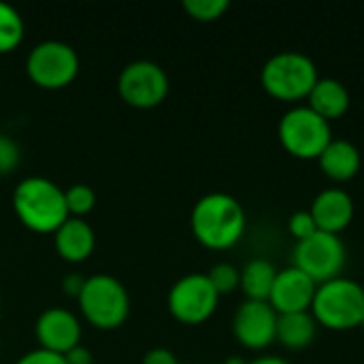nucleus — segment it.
<instances>
[{"label":"nucleus","instance_id":"f257e3e1","mask_svg":"<svg viewBox=\"0 0 364 364\" xmlns=\"http://www.w3.org/2000/svg\"><path fill=\"white\" fill-rule=\"evenodd\" d=\"M194 239L213 252L235 247L247 230V213L243 205L228 192L203 194L190 213Z\"/></svg>","mask_w":364,"mask_h":364},{"label":"nucleus","instance_id":"f03ea898","mask_svg":"<svg viewBox=\"0 0 364 364\" xmlns=\"http://www.w3.org/2000/svg\"><path fill=\"white\" fill-rule=\"evenodd\" d=\"M11 205L17 220L36 235H53L70 218L64 188L41 175L23 177L15 186Z\"/></svg>","mask_w":364,"mask_h":364},{"label":"nucleus","instance_id":"7ed1b4c3","mask_svg":"<svg viewBox=\"0 0 364 364\" xmlns=\"http://www.w3.org/2000/svg\"><path fill=\"white\" fill-rule=\"evenodd\" d=\"M77 305L83 320L96 331H117L130 316V294L126 286L109 273L85 277Z\"/></svg>","mask_w":364,"mask_h":364},{"label":"nucleus","instance_id":"20e7f679","mask_svg":"<svg viewBox=\"0 0 364 364\" xmlns=\"http://www.w3.org/2000/svg\"><path fill=\"white\" fill-rule=\"evenodd\" d=\"M311 314L316 322L328 331H352L363 326L364 290L363 284L339 275L318 284Z\"/></svg>","mask_w":364,"mask_h":364},{"label":"nucleus","instance_id":"39448f33","mask_svg":"<svg viewBox=\"0 0 364 364\" xmlns=\"http://www.w3.org/2000/svg\"><path fill=\"white\" fill-rule=\"evenodd\" d=\"M318 79L320 75L316 60L294 49L273 53L260 70V83L264 92L286 102L307 98Z\"/></svg>","mask_w":364,"mask_h":364},{"label":"nucleus","instance_id":"423d86ee","mask_svg":"<svg viewBox=\"0 0 364 364\" xmlns=\"http://www.w3.org/2000/svg\"><path fill=\"white\" fill-rule=\"evenodd\" d=\"M277 134L284 149L294 158L318 160L324 147L333 141V126L309 105H294L282 115Z\"/></svg>","mask_w":364,"mask_h":364},{"label":"nucleus","instance_id":"0eeeda50","mask_svg":"<svg viewBox=\"0 0 364 364\" xmlns=\"http://www.w3.org/2000/svg\"><path fill=\"white\" fill-rule=\"evenodd\" d=\"M79 53L73 45L58 38L36 43L26 55V75L41 90H64L79 75Z\"/></svg>","mask_w":364,"mask_h":364},{"label":"nucleus","instance_id":"6e6552de","mask_svg":"<svg viewBox=\"0 0 364 364\" xmlns=\"http://www.w3.org/2000/svg\"><path fill=\"white\" fill-rule=\"evenodd\" d=\"M348 264L346 241L335 232L316 230L311 237L296 241L292 250V267L307 273L316 284H324L341 275Z\"/></svg>","mask_w":364,"mask_h":364},{"label":"nucleus","instance_id":"1a4fd4ad","mask_svg":"<svg viewBox=\"0 0 364 364\" xmlns=\"http://www.w3.org/2000/svg\"><path fill=\"white\" fill-rule=\"evenodd\" d=\"M166 70L154 60H132L117 75V94L132 109H156L168 96Z\"/></svg>","mask_w":364,"mask_h":364},{"label":"nucleus","instance_id":"9d476101","mask_svg":"<svg viewBox=\"0 0 364 364\" xmlns=\"http://www.w3.org/2000/svg\"><path fill=\"white\" fill-rule=\"evenodd\" d=\"M220 303V294L209 282L207 273H188L179 277L166 296L168 314L188 326H198L207 322Z\"/></svg>","mask_w":364,"mask_h":364},{"label":"nucleus","instance_id":"9b49d317","mask_svg":"<svg viewBox=\"0 0 364 364\" xmlns=\"http://www.w3.org/2000/svg\"><path fill=\"white\" fill-rule=\"evenodd\" d=\"M277 320L279 314L271 307L269 301H243L232 316V335L235 339L252 352L269 348L277 339Z\"/></svg>","mask_w":364,"mask_h":364},{"label":"nucleus","instance_id":"f8f14e48","mask_svg":"<svg viewBox=\"0 0 364 364\" xmlns=\"http://www.w3.org/2000/svg\"><path fill=\"white\" fill-rule=\"evenodd\" d=\"M83 326L75 311L66 307H47L41 311L34 324V337L38 348L64 356L73 348L81 346Z\"/></svg>","mask_w":364,"mask_h":364},{"label":"nucleus","instance_id":"ddd939ff","mask_svg":"<svg viewBox=\"0 0 364 364\" xmlns=\"http://www.w3.org/2000/svg\"><path fill=\"white\" fill-rule=\"evenodd\" d=\"M318 284L296 267H286L277 271L275 284L269 294L271 307L282 314L311 311V303L316 296Z\"/></svg>","mask_w":364,"mask_h":364},{"label":"nucleus","instance_id":"4468645a","mask_svg":"<svg viewBox=\"0 0 364 364\" xmlns=\"http://www.w3.org/2000/svg\"><path fill=\"white\" fill-rule=\"evenodd\" d=\"M318 230L339 235L354 220V198L343 188H324L309 207Z\"/></svg>","mask_w":364,"mask_h":364},{"label":"nucleus","instance_id":"2eb2a0df","mask_svg":"<svg viewBox=\"0 0 364 364\" xmlns=\"http://www.w3.org/2000/svg\"><path fill=\"white\" fill-rule=\"evenodd\" d=\"M53 247L64 262H85L96 250V232L83 218H68L53 232Z\"/></svg>","mask_w":364,"mask_h":364},{"label":"nucleus","instance_id":"dca6fc26","mask_svg":"<svg viewBox=\"0 0 364 364\" xmlns=\"http://www.w3.org/2000/svg\"><path fill=\"white\" fill-rule=\"evenodd\" d=\"M318 162L324 175L331 177L333 181H350L358 175L363 158H360V149L352 141L333 136V141L320 154Z\"/></svg>","mask_w":364,"mask_h":364},{"label":"nucleus","instance_id":"f3484780","mask_svg":"<svg viewBox=\"0 0 364 364\" xmlns=\"http://www.w3.org/2000/svg\"><path fill=\"white\" fill-rule=\"evenodd\" d=\"M307 100H309L307 105L316 113H320L324 119L333 122V119H337V117L348 113L352 96H350V90L339 79L320 77L318 83L314 85V90L309 92Z\"/></svg>","mask_w":364,"mask_h":364},{"label":"nucleus","instance_id":"a211bd4d","mask_svg":"<svg viewBox=\"0 0 364 364\" xmlns=\"http://www.w3.org/2000/svg\"><path fill=\"white\" fill-rule=\"evenodd\" d=\"M318 322L311 311L282 314L277 320V339L288 350H305L316 341Z\"/></svg>","mask_w":364,"mask_h":364},{"label":"nucleus","instance_id":"6ab92c4d","mask_svg":"<svg viewBox=\"0 0 364 364\" xmlns=\"http://www.w3.org/2000/svg\"><path fill=\"white\" fill-rule=\"evenodd\" d=\"M277 269L267 258H252L241 269V290L247 301H269L271 288L275 284Z\"/></svg>","mask_w":364,"mask_h":364},{"label":"nucleus","instance_id":"aec40b11","mask_svg":"<svg viewBox=\"0 0 364 364\" xmlns=\"http://www.w3.org/2000/svg\"><path fill=\"white\" fill-rule=\"evenodd\" d=\"M26 36V23L21 13L0 0V53H11L15 51Z\"/></svg>","mask_w":364,"mask_h":364},{"label":"nucleus","instance_id":"412c9836","mask_svg":"<svg viewBox=\"0 0 364 364\" xmlns=\"http://www.w3.org/2000/svg\"><path fill=\"white\" fill-rule=\"evenodd\" d=\"M64 198H66V209L70 218L85 220V215L92 213V209L96 207V192L87 183H73L70 188L64 190Z\"/></svg>","mask_w":364,"mask_h":364},{"label":"nucleus","instance_id":"4be33fe9","mask_svg":"<svg viewBox=\"0 0 364 364\" xmlns=\"http://www.w3.org/2000/svg\"><path fill=\"white\" fill-rule=\"evenodd\" d=\"M207 277H209V282L213 284V288H215V292L220 296L230 294V292H235L241 286V269H237L230 262H218V264H213L209 269Z\"/></svg>","mask_w":364,"mask_h":364},{"label":"nucleus","instance_id":"5701e85b","mask_svg":"<svg viewBox=\"0 0 364 364\" xmlns=\"http://www.w3.org/2000/svg\"><path fill=\"white\" fill-rule=\"evenodd\" d=\"M228 0H183V11L196 21H215L228 11Z\"/></svg>","mask_w":364,"mask_h":364},{"label":"nucleus","instance_id":"b1692460","mask_svg":"<svg viewBox=\"0 0 364 364\" xmlns=\"http://www.w3.org/2000/svg\"><path fill=\"white\" fill-rule=\"evenodd\" d=\"M21 160V149L17 145V141L4 132H0V177L11 175Z\"/></svg>","mask_w":364,"mask_h":364},{"label":"nucleus","instance_id":"393cba45","mask_svg":"<svg viewBox=\"0 0 364 364\" xmlns=\"http://www.w3.org/2000/svg\"><path fill=\"white\" fill-rule=\"evenodd\" d=\"M288 228H290V232H292V237L296 241H303V239L311 237L318 230L311 211H294L290 215V220H288Z\"/></svg>","mask_w":364,"mask_h":364},{"label":"nucleus","instance_id":"a878e982","mask_svg":"<svg viewBox=\"0 0 364 364\" xmlns=\"http://www.w3.org/2000/svg\"><path fill=\"white\" fill-rule=\"evenodd\" d=\"M15 364H66V360L60 354H53L49 350L36 348V350H30L23 356H19L15 360Z\"/></svg>","mask_w":364,"mask_h":364},{"label":"nucleus","instance_id":"bb28decb","mask_svg":"<svg viewBox=\"0 0 364 364\" xmlns=\"http://www.w3.org/2000/svg\"><path fill=\"white\" fill-rule=\"evenodd\" d=\"M141 364H179V360L175 352H171L168 348H151L145 352Z\"/></svg>","mask_w":364,"mask_h":364},{"label":"nucleus","instance_id":"cd10ccee","mask_svg":"<svg viewBox=\"0 0 364 364\" xmlns=\"http://www.w3.org/2000/svg\"><path fill=\"white\" fill-rule=\"evenodd\" d=\"M83 284H85V277L79 275V273H68L62 277V292L70 299H79L81 290H83Z\"/></svg>","mask_w":364,"mask_h":364},{"label":"nucleus","instance_id":"c85d7f7f","mask_svg":"<svg viewBox=\"0 0 364 364\" xmlns=\"http://www.w3.org/2000/svg\"><path fill=\"white\" fill-rule=\"evenodd\" d=\"M64 360H66V364H94V356H92V352L87 348L77 346V348H73L70 352L64 354Z\"/></svg>","mask_w":364,"mask_h":364},{"label":"nucleus","instance_id":"c756f323","mask_svg":"<svg viewBox=\"0 0 364 364\" xmlns=\"http://www.w3.org/2000/svg\"><path fill=\"white\" fill-rule=\"evenodd\" d=\"M247 364H290L286 358L282 356H273V354H264V356H258L254 360H247Z\"/></svg>","mask_w":364,"mask_h":364},{"label":"nucleus","instance_id":"7c9ffc66","mask_svg":"<svg viewBox=\"0 0 364 364\" xmlns=\"http://www.w3.org/2000/svg\"><path fill=\"white\" fill-rule=\"evenodd\" d=\"M222 364H247V360H245V358H241V356H228V358H226Z\"/></svg>","mask_w":364,"mask_h":364},{"label":"nucleus","instance_id":"2f4dec72","mask_svg":"<svg viewBox=\"0 0 364 364\" xmlns=\"http://www.w3.org/2000/svg\"><path fill=\"white\" fill-rule=\"evenodd\" d=\"M363 290H364V282H363Z\"/></svg>","mask_w":364,"mask_h":364},{"label":"nucleus","instance_id":"473e14b6","mask_svg":"<svg viewBox=\"0 0 364 364\" xmlns=\"http://www.w3.org/2000/svg\"><path fill=\"white\" fill-rule=\"evenodd\" d=\"M363 326H364V320H363Z\"/></svg>","mask_w":364,"mask_h":364},{"label":"nucleus","instance_id":"72a5a7b5","mask_svg":"<svg viewBox=\"0 0 364 364\" xmlns=\"http://www.w3.org/2000/svg\"><path fill=\"white\" fill-rule=\"evenodd\" d=\"M0 303H2V299H0Z\"/></svg>","mask_w":364,"mask_h":364},{"label":"nucleus","instance_id":"f704fd0d","mask_svg":"<svg viewBox=\"0 0 364 364\" xmlns=\"http://www.w3.org/2000/svg\"><path fill=\"white\" fill-rule=\"evenodd\" d=\"M220 364H222V363H220Z\"/></svg>","mask_w":364,"mask_h":364}]
</instances>
